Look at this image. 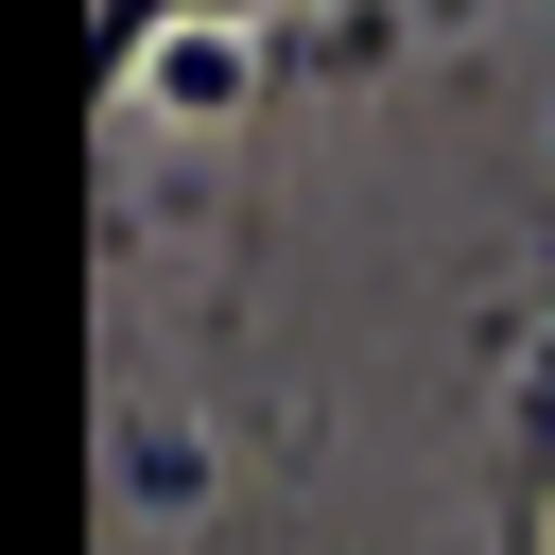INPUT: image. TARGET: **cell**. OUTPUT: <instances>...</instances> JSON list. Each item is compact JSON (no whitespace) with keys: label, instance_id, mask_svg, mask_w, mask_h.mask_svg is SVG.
<instances>
[{"label":"cell","instance_id":"1","mask_svg":"<svg viewBox=\"0 0 555 555\" xmlns=\"http://www.w3.org/2000/svg\"><path fill=\"white\" fill-rule=\"evenodd\" d=\"M156 17H208V0H104V17H87V69H121V52L156 35Z\"/></svg>","mask_w":555,"mask_h":555}]
</instances>
